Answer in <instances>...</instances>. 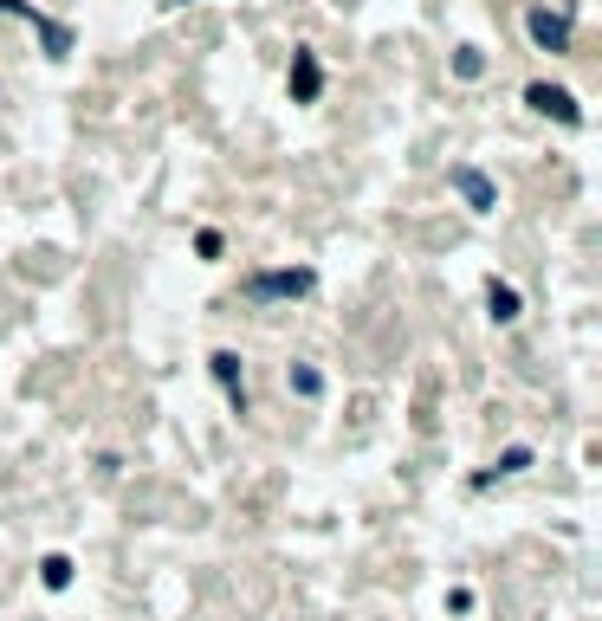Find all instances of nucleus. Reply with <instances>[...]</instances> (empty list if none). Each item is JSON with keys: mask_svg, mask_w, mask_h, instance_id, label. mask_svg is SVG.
<instances>
[{"mask_svg": "<svg viewBox=\"0 0 602 621\" xmlns=\"http://www.w3.org/2000/svg\"><path fill=\"white\" fill-rule=\"evenodd\" d=\"M285 382H292V389L305 395V402H318V395H324V376H318L311 363H292V369H285Z\"/></svg>", "mask_w": 602, "mask_h": 621, "instance_id": "9d476101", "label": "nucleus"}, {"mask_svg": "<svg viewBox=\"0 0 602 621\" xmlns=\"http://www.w3.org/2000/svg\"><path fill=\"white\" fill-rule=\"evenodd\" d=\"M525 104H531V110H544V117H557V123H583L577 98H570V91H557V85H531V91H525Z\"/></svg>", "mask_w": 602, "mask_h": 621, "instance_id": "20e7f679", "label": "nucleus"}, {"mask_svg": "<svg viewBox=\"0 0 602 621\" xmlns=\"http://www.w3.org/2000/svg\"><path fill=\"white\" fill-rule=\"evenodd\" d=\"M525 466H531V447H512V453H505V460L499 466H492V473H480V479H473V486H499V479H512V473H525Z\"/></svg>", "mask_w": 602, "mask_h": 621, "instance_id": "6e6552de", "label": "nucleus"}, {"mask_svg": "<svg viewBox=\"0 0 602 621\" xmlns=\"http://www.w3.org/2000/svg\"><path fill=\"white\" fill-rule=\"evenodd\" d=\"M0 13H26V20L39 26V39L52 46V59H65V52H72V33H65L59 20H46V13H33V0H0Z\"/></svg>", "mask_w": 602, "mask_h": 621, "instance_id": "7ed1b4c3", "label": "nucleus"}, {"mask_svg": "<svg viewBox=\"0 0 602 621\" xmlns=\"http://www.w3.org/2000/svg\"><path fill=\"white\" fill-rule=\"evenodd\" d=\"M298 292H311V272L298 266V272H259V279H246V298H298Z\"/></svg>", "mask_w": 602, "mask_h": 621, "instance_id": "f257e3e1", "label": "nucleus"}, {"mask_svg": "<svg viewBox=\"0 0 602 621\" xmlns=\"http://www.w3.org/2000/svg\"><path fill=\"white\" fill-rule=\"evenodd\" d=\"M525 26H531V39H538L544 52H570V13H544V7H531Z\"/></svg>", "mask_w": 602, "mask_h": 621, "instance_id": "f03ea898", "label": "nucleus"}, {"mask_svg": "<svg viewBox=\"0 0 602 621\" xmlns=\"http://www.w3.org/2000/svg\"><path fill=\"white\" fill-rule=\"evenodd\" d=\"M39 583H46V589H65V583H72V557H46V563H39Z\"/></svg>", "mask_w": 602, "mask_h": 621, "instance_id": "9b49d317", "label": "nucleus"}, {"mask_svg": "<svg viewBox=\"0 0 602 621\" xmlns=\"http://www.w3.org/2000/svg\"><path fill=\"white\" fill-rule=\"evenodd\" d=\"M454 188L467 195V207H473V214H492V207H499V188H492L480 169H454Z\"/></svg>", "mask_w": 602, "mask_h": 621, "instance_id": "423d86ee", "label": "nucleus"}, {"mask_svg": "<svg viewBox=\"0 0 602 621\" xmlns=\"http://www.w3.org/2000/svg\"><path fill=\"white\" fill-rule=\"evenodd\" d=\"M318 85H324L318 59H311V52H298V59H292V98H298V104H311V98H318Z\"/></svg>", "mask_w": 602, "mask_h": 621, "instance_id": "0eeeda50", "label": "nucleus"}, {"mask_svg": "<svg viewBox=\"0 0 602 621\" xmlns=\"http://www.w3.org/2000/svg\"><path fill=\"white\" fill-rule=\"evenodd\" d=\"M486 305H492V324H512V317H518V292H512V285H499V279H492Z\"/></svg>", "mask_w": 602, "mask_h": 621, "instance_id": "1a4fd4ad", "label": "nucleus"}, {"mask_svg": "<svg viewBox=\"0 0 602 621\" xmlns=\"http://www.w3.org/2000/svg\"><path fill=\"white\" fill-rule=\"evenodd\" d=\"M208 369H214V382H221V389H227V402H234V408L246 414V382H240V356H234V350H214V356H208Z\"/></svg>", "mask_w": 602, "mask_h": 621, "instance_id": "39448f33", "label": "nucleus"}, {"mask_svg": "<svg viewBox=\"0 0 602 621\" xmlns=\"http://www.w3.org/2000/svg\"><path fill=\"white\" fill-rule=\"evenodd\" d=\"M454 72H460V78H480V52H473V46H460V59H454Z\"/></svg>", "mask_w": 602, "mask_h": 621, "instance_id": "f8f14e48", "label": "nucleus"}]
</instances>
